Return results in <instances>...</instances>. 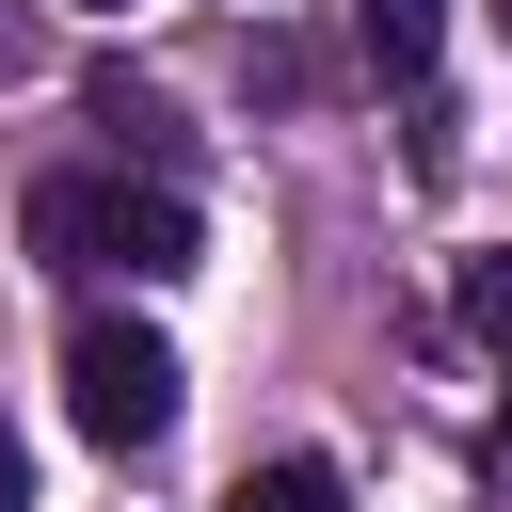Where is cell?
Returning a JSON list of instances; mask_svg holds the SVG:
<instances>
[{
    "label": "cell",
    "instance_id": "obj_4",
    "mask_svg": "<svg viewBox=\"0 0 512 512\" xmlns=\"http://www.w3.org/2000/svg\"><path fill=\"white\" fill-rule=\"evenodd\" d=\"M224 512H352V496H336V464H320V448H288V464H256Z\"/></svg>",
    "mask_w": 512,
    "mask_h": 512
},
{
    "label": "cell",
    "instance_id": "obj_8",
    "mask_svg": "<svg viewBox=\"0 0 512 512\" xmlns=\"http://www.w3.org/2000/svg\"><path fill=\"white\" fill-rule=\"evenodd\" d=\"M80 16H128V0H80Z\"/></svg>",
    "mask_w": 512,
    "mask_h": 512
},
{
    "label": "cell",
    "instance_id": "obj_3",
    "mask_svg": "<svg viewBox=\"0 0 512 512\" xmlns=\"http://www.w3.org/2000/svg\"><path fill=\"white\" fill-rule=\"evenodd\" d=\"M352 32H368V64H384V80H416V64H432V32H448V0H352Z\"/></svg>",
    "mask_w": 512,
    "mask_h": 512
},
{
    "label": "cell",
    "instance_id": "obj_7",
    "mask_svg": "<svg viewBox=\"0 0 512 512\" xmlns=\"http://www.w3.org/2000/svg\"><path fill=\"white\" fill-rule=\"evenodd\" d=\"M0 64H16V16H0Z\"/></svg>",
    "mask_w": 512,
    "mask_h": 512
},
{
    "label": "cell",
    "instance_id": "obj_5",
    "mask_svg": "<svg viewBox=\"0 0 512 512\" xmlns=\"http://www.w3.org/2000/svg\"><path fill=\"white\" fill-rule=\"evenodd\" d=\"M464 336H496V352H512V256H464Z\"/></svg>",
    "mask_w": 512,
    "mask_h": 512
},
{
    "label": "cell",
    "instance_id": "obj_1",
    "mask_svg": "<svg viewBox=\"0 0 512 512\" xmlns=\"http://www.w3.org/2000/svg\"><path fill=\"white\" fill-rule=\"evenodd\" d=\"M32 256L176 288V272H192V208H176L160 176H48V192H32Z\"/></svg>",
    "mask_w": 512,
    "mask_h": 512
},
{
    "label": "cell",
    "instance_id": "obj_2",
    "mask_svg": "<svg viewBox=\"0 0 512 512\" xmlns=\"http://www.w3.org/2000/svg\"><path fill=\"white\" fill-rule=\"evenodd\" d=\"M64 416H80L96 448H160V432H176V352H160L144 320H80V336H64Z\"/></svg>",
    "mask_w": 512,
    "mask_h": 512
},
{
    "label": "cell",
    "instance_id": "obj_6",
    "mask_svg": "<svg viewBox=\"0 0 512 512\" xmlns=\"http://www.w3.org/2000/svg\"><path fill=\"white\" fill-rule=\"evenodd\" d=\"M0 512H32V464H16V432H0Z\"/></svg>",
    "mask_w": 512,
    "mask_h": 512
}]
</instances>
